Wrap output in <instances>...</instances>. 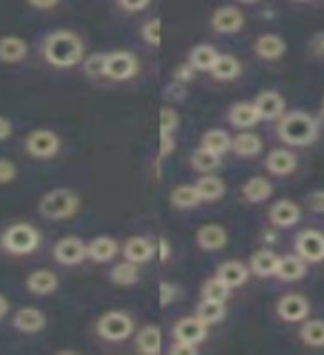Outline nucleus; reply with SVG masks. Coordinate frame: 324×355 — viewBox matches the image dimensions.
<instances>
[{"instance_id": "f257e3e1", "label": "nucleus", "mask_w": 324, "mask_h": 355, "mask_svg": "<svg viewBox=\"0 0 324 355\" xmlns=\"http://www.w3.org/2000/svg\"><path fill=\"white\" fill-rule=\"evenodd\" d=\"M42 58L58 69H71L85 60V40L71 29H53L42 38Z\"/></svg>"}, {"instance_id": "f03ea898", "label": "nucleus", "mask_w": 324, "mask_h": 355, "mask_svg": "<svg viewBox=\"0 0 324 355\" xmlns=\"http://www.w3.org/2000/svg\"><path fill=\"white\" fill-rule=\"evenodd\" d=\"M275 133L287 147H309L320 133V120L307 114V111L293 109V111H287V114L278 120Z\"/></svg>"}, {"instance_id": "7ed1b4c3", "label": "nucleus", "mask_w": 324, "mask_h": 355, "mask_svg": "<svg viewBox=\"0 0 324 355\" xmlns=\"http://www.w3.org/2000/svg\"><path fill=\"white\" fill-rule=\"evenodd\" d=\"M78 209H80V196H78L74 189H67V187L51 189V191L44 193L38 202V214L44 220H51V222L69 220L78 214Z\"/></svg>"}, {"instance_id": "20e7f679", "label": "nucleus", "mask_w": 324, "mask_h": 355, "mask_svg": "<svg viewBox=\"0 0 324 355\" xmlns=\"http://www.w3.org/2000/svg\"><path fill=\"white\" fill-rule=\"evenodd\" d=\"M0 242L11 255H29L40 247V231L29 222H14L3 231Z\"/></svg>"}, {"instance_id": "39448f33", "label": "nucleus", "mask_w": 324, "mask_h": 355, "mask_svg": "<svg viewBox=\"0 0 324 355\" xmlns=\"http://www.w3.org/2000/svg\"><path fill=\"white\" fill-rule=\"evenodd\" d=\"M133 329H136V322L131 313L120 309L107 311L96 320V333L107 342H125L133 336Z\"/></svg>"}, {"instance_id": "423d86ee", "label": "nucleus", "mask_w": 324, "mask_h": 355, "mask_svg": "<svg viewBox=\"0 0 324 355\" xmlns=\"http://www.w3.org/2000/svg\"><path fill=\"white\" fill-rule=\"evenodd\" d=\"M140 71V60L138 55L129 49H116L107 53V64H105V78L114 83H127Z\"/></svg>"}, {"instance_id": "0eeeda50", "label": "nucleus", "mask_w": 324, "mask_h": 355, "mask_svg": "<svg viewBox=\"0 0 324 355\" xmlns=\"http://www.w3.org/2000/svg\"><path fill=\"white\" fill-rule=\"evenodd\" d=\"M60 136L51 129H33L27 133L25 138V151L27 155L36 160H49L53 155H58L60 151Z\"/></svg>"}, {"instance_id": "6e6552de", "label": "nucleus", "mask_w": 324, "mask_h": 355, "mask_svg": "<svg viewBox=\"0 0 324 355\" xmlns=\"http://www.w3.org/2000/svg\"><path fill=\"white\" fill-rule=\"evenodd\" d=\"M309 313L311 304L302 293H287L278 297L275 302V315L282 322H289V324H300L309 318Z\"/></svg>"}, {"instance_id": "1a4fd4ad", "label": "nucleus", "mask_w": 324, "mask_h": 355, "mask_svg": "<svg viewBox=\"0 0 324 355\" xmlns=\"http://www.w3.org/2000/svg\"><path fill=\"white\" fill-rule=\"evenodd\" d=\"M293 251L309 264L324 260V233L318 229H305L293 238Z\"/></svg>"}, {"instance_id": "9d476101", "label": "nucleus", "mask_w": 324, "mask_h": 355, "mask_svg": "<svg viewBox=\"0 0 324 355\" xmlns=\"http://www.w3.org/2000/svg\"><path fill=\"white\" fill-rule=\"evenodd\" d=\"M244 11L236 5H222L214 11L211 16V29L216 33H225V36H231V33H238L244 29Z\"/></svg>"}, {"instance_id": "9b49d317", "label": "nucleus", "mask_w": 324, "mask_h": 355, "mask_svg": "<svg viewBox=\"0 0 324 355\" xmlns=\"http://www.w3.org/2000/svg\"><path fill=\"white\" fill-rule=\"evenodd\" d=\"M53 260L62 266H76L87 260V242L78 236H65L53 244Z\"/></svg>"}, {"instance_id": "f8f14e48", "label": "nucleus", "mask_w": 324, "mask_h": 355, "mask_svg": "<svg viewBox=\"0 0 324 355\" xmlns=\"http://www.w3.org/2000/svg\"><path fill=\"white\" fill-rule=\"evenodd\" d=\"M207 333H209V327L198 315H185V318L178 320L171 329L173 340L196 344V347H200V344L207 340Z\"/></svg>"}, {"instance_id": "ddd939ff", "label": "nucleus", "mask_w": 324, "mask_h": 355, "mask_svg": "<svg viewBox=\"0 0 324 355\" xmlns=\"http://www.w3.org/2000/svg\"><path fill=\"white\" fill-rule=\"evenodd\" d=\"M300 220H302V207L289 198L275 200L269 209V222L278 229H291Z\"/></svg>"}, {"instance_id": "4468645a", "label": "nucleus", "mask_w": 324, "mask_h": 355, "mask_svg": "<svg viewBox=\"0 0 324 355\" xmlns=\"http://www.w3.org/2000/svg\"><path fill=\"white\" fill-rule=\"evenodd\" d=\"M255 111H258L260 120H280L287 114V100L280 92H273V89H266L260 92L253 100Z\"/></svg>"}, {"instance_id": "2eb2a0df", "label": "nucleus", "mask_w": 324, "mask_h": 355, "mask_svg": "<svg viewBox=\"0 0 324 355\" xmlns=\"http://www.w3.org/2000/svg\"><path fill=\"white\" fill-rule=\"evenodd\" d=\"M229 242V233L222 225H216V222H207L198 231H196V244L207 253L214 251H222Z\"/></svg>"}, {"instance_id": "dca6fc26", "label": "nucleus", "mask_w": 324, "mask_h": 355, "mask_svg": "<svg viewBox=\"0 0 324 355\" xmlns=\"http://www.w3.org/2000/svg\"><path fill=\"white\" fill-rule=\"evenodd\" d=\"M264 169L275 178H287L298 169V155L287 147H278L264 158Z\"/></svg>"}, {"instance_id": "f3484780", "label": "nucleus", "mask_w": 324, "mask_h": 355, "mask_svg": "<svg viewBox=\"0 0 324 355\" xmlns=\"http://www.w3.org/2000/svg\"><path fill=\"white\" fill-rule=\"evenodd\" d=\"M253 53L258 55L260 60L275 62L287 53V40L282 36H278V33H260V36L253 40Z\"/></svg>"}, {"instance_id": "a211bd4d", "label": "nucleus", "mask_w": 324, "mask_h": 355, "mask_svg": "<svg viewBox=\"0 0 324 355\" xmlns=\"http://www.w3.org/2000/svg\"><path fill=\"white\" fill-rule=\"evenodd\" d=\"M227 120L231 127L244 131V129H253L258 125L260 116H258V111H255L253 100H240V103H233L227 109Z\"/></svg>"}, {"instance_id": "6ab92c4d", "label": "nucleus", "mask_w": 324, "mask_h": 355, "mask_svg": "<svg viewBox=\"0 0 324 355\" xmlns=\"http://www.w3.org/2000/svg\"><path fill=\"white\" fill-rule=\"evenodd\" d=\"M122 255H125V260L129 262H136V264H147L151 262V258L158 251V247L144 236H133L129 238L125 244H122Z\"/></svg>"}, {"instance_id": "aec40b11", "label": "nucleus", "mask_w": 324, "mask_h": 355, "mask_svg": "<svg viewBox=\"0 0 324 355\" xmlns=\"http://www.w3.org/2000/svg\"><path fill=\"white\" fill-rule=\"evenodd\" d=\"M11 324H14L18 333H38L47 327V315L36 306H22L14 313Z\"/></svg>"}, {"instance_id": "412c9836", "label": "nucleus", "mask_w": 324, "mask_h": 355, "mask_svg": "<svg viewBox=\"0 0 324 355\" xmlns=\"http://www.w3.org/2000/svg\"><path fill=\"white\" fill-rule=\"evenodd\" d=\"M58 286H60V280L51 269H36V271H31L27 275V280H25L27 291L31 295H38V297L51 295Z\"/></svg>"}, {"instance_id": "4be33fe9", "label": "nucleus", "mask_w": 324, "mask_h": 355, "mask_svg": "<svg viewBox=\"0 0 324 355\" xmlns=\"http://www.w3.org/2000/svg\"><path fill=\"white\" fill-rule=\"evenodd\" d=\"M309 273V262L305 258L293 253H287L280 255V264H278V273L275 277H280L282 282H296V280H302V277Z\"/></svg>"}, {"instance_id": "5701e85b", "label": "nucleus", "mask_w": 324, "mask_h": 355, "mask_svg": "<svg viewBox=\"0 0 324 355\" xmlns=\"http://www.w3.org/2000/svg\"><path fill=\"white\" fill-rule=\"evenodd\" d=\"M278 264H280V255L271 249H258L249 260V271L255 277H275Z\"/></svg>"}, {"instance_id": "b1692460", "label": "nucleus", "mask_w": 324, "mask_h": 355, "mask_svg": "<svg viewBox=\"0 0 324 355\" xmlns=\"http://www.w3.org/2000/svg\"><path fill=\"white\" fill-rule=\"evenodd\" d=\"M216 275L233 291V288H240L244 282L249 280L251 271H249V264H244L240 260H227L218 266Z\"/></svg>"}, {"instance_id": "393cba45", "label": "nucleus", "mask_w": 324, "mask_h": 355, "mask_svg": "<svg viewBox=\"0 0 324 355\" xmlns=\"http://www.w3.org/2000/svg\"><path fill=\"white\" fill-rule=\"evenodd\" d=\"M27 53H29V44H27L25 38L14 36V33L0 38V62L16 64V62L25 60Z\"/></svg>"}, {"instance_id": "a878e982", "label": "nucleus", "mask_w": 324, "mask_h": 355, "mask_svg": "<svg viewBox=\"0 0 324 355\" xmlns=\"http://www.w3.org/2000/svg\"><path fill=\"white\" fill-rule=\"evenodd\" d=\"M264 149V142L258 133H253L251 129H244L240 131L238 136H233V142H231V151L240 155V158H255V155H260Z\"/></svg>"}, {"instance_id": "bb28decb", "label": "nucleus", "mask_w": 324, "mask_h": 355, "mask_svg": "<svg viewBox=\"0 0 324 355\" xmlns=\"http://www.w3.org/2000/svg\"><path fill=\"white\" fill-rule=\"evenodd\" d=\"M209 73L218 83H231V80H236V78H240L242 62L233 53H220L214 67L209 69Z\"/></svg>"}, {"instance_id": "cd10ccee", "label": "nucleus", "mask_w": 324, "mask_h": 355, "mask_svg": "<svg viewBox=\"0 0 324 355\" xmlns=\"http://www.w3.org/2000/svg\"><path fill=\"white\" fill-rule=\"evenodd\" d=\"M118 253H120V244L109 236H98L92 242H87V258L94 262H100V264L109 262V260H114Z\"/></svg>"}, {"instance_id": "c85d7f7f", "label": "nucleus", "mask_w": 324, "mask_h": 355, "mask_svg": "<svg viewBox=\"0 0 324 355\" xmlns=\"http://www.w3.org/2000/svg\"><path fill=\"white\" fill-rule=\"evenodd\" d=\"M240 191H242V196H244L247 202L262 205V202H266V200L273 196V184L266 180V178H262V175H253V178H249V180L242 184Z\"/></svg>"}, {"instance_id": "c756f323", "label": "nucleus", "mask_w": 324, "mask_h": 355, "mask_svg": "<svg viewBox=\"0 0 324 355\" xmlns=\"http://www.w3.org/2000/svg\"><path fill=\"white\" fill-rule=\"evenodd\" d=\"M136 349L144 355H158L162 351V329L158 324H144L136 333Z\"/></svg>"}, {"instance_id": "7c9ffc66", "label": "nucleus", "mask_w": 324, "mask_h": 355, "mask_svg": "<svg viewBox=\"0 0 324 355\" xmlns=\"http://www.w3.org/2000/svg\"><path fill=\"white\" fill-rule=\"evenodd\" d=\"M196 189L203 202H218V200H222V196L227 193L225 180L218 178L216 173H205L203 178H198Z\"/></svg>"}, {"instance_id": "2f4dec72", "label": "nucleus", "mask_w": 324, "mask_h": 355, "mask_svg": "<svg viewBox=\"0 0 324 355\" xmlns=\"http://www.w3.org/2000/svg\"><path fill=\"white\" fill-rule=\"evenodd\" d=\"M220 51L214 47V44L209 42H200L196 47L189 49V55H187V62L194 67L196 71H209L214 62L218 60Z\"/></svg>"}, {"instance_id": "473e14b6", "label": "nucleus", "mask_w": 324, "mask_h": 355, "mask_svg": "<svg viewBox=\"0 0 324 355\" xmlns=\"http://www.w3.org/2000/svg\"><path fill=\"white\" fill-rule=\"evenodd\" d=\"M231 133L225 131V129H209L203 133V138H200V147H205L209 149L211 153H216L222 158V153H227L231 151Z\"/></svg>"}, {"instance_id": "72a5a7b5", "label": "nucleus", "mask_w": 324, "mask_h": 355, "mask_svg": "<svg viewBox=\"0 0 324 355\" xmlns=\"http://www.w3.org/2000/svg\"><path fill=\"white\" fill-rule=\"evenodd\" d=\"M109 277L116 286H133L140 280V264L129 262V260L118 262V264L111 266Z\"/></svg>"}, {"instance_id": "f704fd0d", "label": "nucleus", "mask_w": 324, "mask_h": 355, "mask_svg": "<svg viewBox=\"0 0 324 355\" xmlns=\"http://www.w3.org/2000/svg\"><path fill=\"white\" fill-rule=\"evenodd\" d=\"M169 202L173 209H194L198 207L203 200H200L198 196V189L196 184H178L171 189V193H169Z\"/></svg>"}, {"instance_id": "c9c22d12", "label": "nucleus", "mask_w": 324, "mask_h": 355, "mask_svg": "<svg viewBox=\"0 0 324 355\" xmlns=\"http://www.w3.org/2000/svg\"><path fill=\"white\" fill-rule=\"evenodd\" d=\"M189 164H191V169L198 171V173H216L220 169V155L211 153L209 149L205 147H198L196 151H191L189 155Z\"/></svg>"}, {"instance_id": "e433bc0d", "label": "nucleus", "mask_w": 324, "mask_h": 355, "mask_svg": "<svg viewBox=\"0 0 324 355\" xmlns=\"http://www.w3.org/2000/svg\"><path fill=\"white\" fill-rule=\"evenodd\" d=\"M196 315L205 322L207 327L220 324L227 318V302H214V300H203L196 309Z\"/></svg>"}, {"instance_id": "4c0bfd02", "label": "nucleus", "mask_w": 324, "mask_h": 355, "mask_svg": "<svg viewBox=\"0 0 324 355\" xmlns=\"http://www.w3.org/2000/svg\"><path fill=\"white\" fill-rule=\"evenodd\" d=\"M300 340L311 349L324 347V320H305L300 327Z\"/></svg>"}, {"instance_id": "58836bf2", "label": "nucleus", "mask_w": 324, "mask_h": 355, "mask_svg": "<svg viewBox=\"0 0 324 355\" xmlns=\"http://www.w3.org/2000/svg\"><path fill=\"white\" fill-rule=\"evenodd\" d=\"M203 300H214V302H227L229 295H231V288L220 280L218 275L214 277H207L205 284H203Z\"/></svg>"}, {"instance_id": "ea45409f", "label": "nucleus", "mask_w": 324, "mask_h": 355, "mask_svg": "<svg viewBox=\"0 0 324 355\" xmlns=\"http://www.w3.org/2000/svg\"><path fill=\"white\" fill-rule=\"evenodd\" d=\"M83 64V71L89 78H105V64H107V53L105 51H96V53H89L85 55Z\"/></svg>"}, {"instance_id": "a19ab883", "label": "nucleus", "mask_w": 324, "mask_h": 355, "mask_svg": "<svg viewBox=\"0 0 324 355\" xmlns=\"http://www.w3.org/2000/svg\"><path fill=\"white\" fill-rule=\"evenodd\" d=\"M140 36L144 40V44L149 47H160L162 42V20L160 18H151L140 27Z\"/></svg>"}, {"instance_id": "79ce46f5", "label": "nucleus", "mask_w": 324, "mask_h": 355, "mask_svg": "<svg viewBox=\"0 0 324 355\" xmlns=\"http://www.w3.org/2000/svg\"><path fill=\"white\" fill-rule=\"evenodd\" d=\"M178 127H180V114L176 111V107H162L160 109V136H173Z\"/></svg>"}, {"instance_id": "37998d69", "label": "nucleus", "mask_w": 324, "mask_h": 355, "mask_svg": "<svg viewBox=\"0 0 324 355\" xmlns=\"http://www.w3.org/2000/svg\"><path fill=\"white\" fill-rule=\"evenodd\" d=\"M178 295H180V288H178V284H176V282H169V280L160 282V286H158V300H160V306H169V304H173Z\"/></svg>"}, {"instance_id": "c03bdc74", "label": "nucleus", "mask_w": 324, "mask_h": 355, "mask_svg": "<svg viewBox=\"0 0 324 355\" xmlns=\"http://www.w3.org/2000/svg\"><path fill=\"white\" fill-rule=\"evenodd\" d=\"M18 175V166L14 160L9 158H0V184H9L14 182Z\"/></svg>"}, {"instance_id": "a18cd8bd", "label": "nucleus", "mask_w": 324, "mask_h": 355, "mask_svg": "<svg viewBox=\"0 0 324 355\" xmlns=\"http://www.w3.org/2000/svg\"><path fill=\"white\" fill-rule=\"evenodd\" d=\"M196 69L189 62H182V64H178L176 69H173V83L178 85H187V83H191L194 78H196Z\"/></svg>"}, {"instance_id": "49530a36", "label": "nucleus", "mask_w": 324, "mask_h": 355, "mask_svg": "<svg viewBox=\"0 0 324 355\" xmlns=\"http://www.w3.org/2000/svg\"><path fill=\"white\" fill-rule=\"evenodd\" d=\"M307 207L314 214H324V189H316L307 196Z\"/></svg>"}, {"instance_id": "de8ad7c7", "label": "nucleus", "mask_w": 324, "mask_h": 355, "mask_svg": "<svg viewBox=\"0 0 324 355\" xmlns=\"http://www.w3.org/2000/svg\"><path fill=\"white\" fill-rule=\"evenodd\" d=\"M118 7L122 11H129V14H138V11H144L149 5H151V0H116Z\"/></svg>"}, {"instance_id": "09e8293b", "label": "nucleus", "mask_w": 324, "mask_h": 355, "mask_svg": "<svg viewBox=\"0 0 324 355\" xmlns=\"http://www.w3.org/2000/svg\"><path fill=\"white\" fill-rule=\"evenodd\" d=\"M169 353L171 355H196L198 353V347H196V344H187V342L173 340V344L169 347Z\"/></svg>"}, {"instance_id": "8fccbe9b", "label": "nucleus", "mask_w": 324, "mask_h": 355, "mask_svg": "<svg viewBox=\"0 0 324 355\" xmlns=\"http://www.w3.org/2000/svg\"><path fill=\"white\" fill-rule=\"evenodd\" d=\"M176 151V136H160V158H167V155H171Z\"/></svg>"}, {"instance_id": "3c124183", "label": "nucleus", "mask_w": 324, "mask_h": 355, "mask_svg": "<svg viewBox=\"0 0 324 355\" xmlns=\"http://www.w3.org/2000/svg\"><path fill=\"white\" fill-rule=\"evenodd\" d=\"M27 5L33 7V9H38V11H49L53 7H58L60 0H27Z\"/></svg>"}, {"instance_id": "603ef678", "label": "nucleus", "mask_w": 324, "mask_h": 355, "mask_svg": "<svg viewBox=\"0 0 324 355\" xmlns=\"http://www.w3.org/2000/svg\"><path fill=\"white\" fill-rule=\"evenodd\" d=\"M311 51H314L316 55H322L324 58V31H318L314 38H311Z\"/></svg>"}, {"instance_id": "864d4df0", "label": "nucleus", "mask_w": 324, "mask_h": 355, "mask_svg": "<svg viewBox=\"0 0 324 355\" xmlns=\"http://www.w3.org/2000/svg\"><path fill=\"white\" fill-rule=\"evenodd\" d=\"M11 133H14V125H11V120L5 118V116H0V142L7 140Z\"/></svg>"}, {"instance_id": "5fc2aeb1", "label": "nucleus", "mask_w": 324, "mask_h": 355, "mask_svg": "<svg viewBox=\"0 0 324 355\" xmlns=\"http://www.w3.org/2000/svg\"><path fill=\"white\" fill-rule=\"evenodd\" d=\"M7 313H9V300H7V295L0 293V320H3Z\"/></svg>"}, {"instance_id": "6e6d98bb", "label": "nucleus", "mask_w": 324, "mask_h": 355, "mask_svg": "<svg viewBox=\"0 0 324 355\" xmlns=\"http://www.w3.org/2000/svg\"><path fill=\"white\" fill-rule=\"evenodd\" d=\"M158 251H160V258H162V260L169 258V242H167L164 238H162L160 244H158Z\"/></svg>"}, {"instance_id": "4d7b16f0", "label": "nucleus", "mask_w": 324, "mask_h": 355, "mask_svg": "<svg viewBox=\"0 0 324 355\" xmlns=\"http://www.w3.org/2000/svg\"><path fill=\"white\" fill-rule=\"evenodd\" d=\"M236 3H240V5H258L260 0H236Z\"/></svg>"}, {"instance_id": "13d9d810", "label": "nucleus", "mask_w": 324, "mask_h": 355, "mask_svg": "<svg viewBox=\"0 0 324 355\" xmlns=\"http://www.w3.org/2000/svg\"><path fill=\"white\" fill-rule=\"evenodd\" d=\"M262 240H264V242H273V240H275V233H264Z\"/></svg>"}, {"instance_id": "bf43d9fd", "label": "nucleus", "mask_w": 324, "mask_h": 355, "mask_svg": "<svg viewBox=\"0 0 324 355\" xmlns=\"http://www.w3.org/2000/svg\"><path fill=\"white\" fill-rule=\"evenodd\" d=\"M324 122V98H322V118H320V125Z\"/></svg>"}, {"instance_id": "052dcab7", "label": "nucleus", "mask_w": 324, "mask_h": 355, "mask_svg": "<svg viewBox=\"0 0 324 355\" xmlns=\"http://www.w3.org/2000/svg\"><path fill=\"white\" fill-rule=\"evenodd\" d=\"M300 3H305V0H300Z\"/></svg>"}]
</instances>
